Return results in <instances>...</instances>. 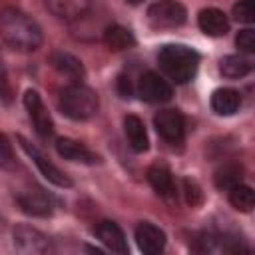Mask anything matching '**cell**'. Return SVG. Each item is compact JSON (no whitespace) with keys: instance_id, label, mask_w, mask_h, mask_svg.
<instances>
[{"instance_id":"6da1fadb","label":"cell","mask_w":255,"mask_h":255,"mask_svg":"<svg viewBox=\"0 0 255 255\" xmlns=\"http://www.w3.org/2000/svg\"><path fill=\"white\" fill-rule=\"evenodd\" d=\"M0 36L8 46L20 52H34L42 44V28L16 8H4L0 12Z\"/></svg>"},{"instance_id":"7a4b0ae2","label":"cell","mask_w":255,"mask_h":255,"mask_svg":"<svg viewBox=\"0 0 255 255\" xmlns=\"http://www.w3.org/2000/svg\"><path fill=\"white\" fill-rule=\"evenodd\" d=\"M157 62L163 74L175 84H187L193 80L199 68V54L183 44H167L157 52Z\"/></svg>"},{"instance_id":"3957f363","label":"cell","mask_w":255,"mask_h":255,"mask_svg":"<svg viewBox=\"0 0 255 255\" xmlns=\"http://www.w3.org/2000/svg\"><path fill=\"white\" fill-rule=\"evenodd\" d=\"M58 106H60L62 114L68 116L70 120L84 122V120H90L98 114L100 98L92 88L76 82V84H70V86L60 90Z\"/></svg>"},{"instance_id":"277c9868","label":"cell","mask_w":255,"mask_h":255,"mask_svg":"<svg viewBox=\"0 0 255 255\" xmlns=\"http://www.w3.org/2000/svg\"><path fill=\"white\" fill-rule=\"evenodd\" d=\"M145 16H147V22L151 28L163 30V28L181 26L187 18V10L177 0H155L149 4Z\"/></svg>"},{"instance_id":"5b68a950","label":"cell","mask_w":255,"mask_h":255,"mask_svg":"<svg viewBox=\"0 0 255 255\" xmlns=\"http://www.w3.org/2000/svg\"><path fill=\"white\" fill-rule=\"evenodd\" d=\"M12 237H14V247H16L20 253L42 255V253L52 251L50 239H48L40 229H36V227H32V225H26V223L16 225L14 231H12Z\"/></svg>"},{"instance_id":"8992f818","label":"cell","mask_w":255,"mask_h":255,"mask_svg":"<svg viewBox=\"0 0 255 255\" xmlns=\"http://www.w3.org/2000/svg\"><path fill=\"white\" fill-rule=\"evenodd\" d=\"M18 141H20V145H22V149L28 153V157H32V161L36 163V167L40 169V173L50 181V183H54L56 187H72V179L56 165V163H52L36 145H32L28 139H24L22 135H18Z\"/></svg>"},{"instance_id":"52a82bcc","label":"cell","mask_w":255,"mask_h":255,"mask_svg":"<svg viewBox=\"0 0 255 255\" xmlns=\"http://www.w3.org/2000/svg\"><path fill=\"white\" fill-rule=\"evenodd\" d=\"M24 106H26L28 116H30L34 128H36V133L42 139L52 137V133H54V122H52V118H50V114H48V110H46V106H44V102H42V98H40V94L36 90H26V94H24Z\"/></svg>"},{"instance_id":"ba28073f","label":"cell","mask_w":255,"mask_h":255,"mask_svg":"<svg viewBox=\"0 0 255 255\" xmlns=\"http://www.w3.org/2000/svg\"><path fill=\"white\" fill-rule=\"evenodd\" d=\"M137 94L145 102L161 104V102H169L171 100L173 90H171V86H169L167 80H163L159 74H155V72L149 70V72L141 74L139 84H137Z\"/></svg>"},{"instance_id":"9c48e42d","label":"cell","mask_w":255,"mask_h":255,"mask_svg":"<svg viewBox=\"0 0 255 255\" xmlns=\"http://www.w3.org/2000/svg\"><path fill=\"white\" fill-rule=\"evenodd\" d=\"M153 126L157 129V133L169 141V143H177L183 139V131H185V120L181 116L179 110L173 108H165L161 112L155 114L153 118Z\"/></svg>"},{"instance_id":"30bf717a","label":"cell","mask_w":255,"mask_h":255,"mask_svg":"<svg viewBox=\"0 0 255 255\" xmlns=\"http://www.w3.org/2000/svg\"><path fill=\"white\" fill-rule=\"evenodd\" d=\"M135 243L143 255H157L165 247V233L153 223H139L135 227Z\"/></svg>"},{"instance_id":"8fae6325","label":"cell","mask_w":255,"mask_h":255,"mask_svg":"<svg viewBox=\"0 0 255 255\" xmlns=\"http://www.w3.org/2000/svg\"><path fill=\"white\" fill-rule=\"evenodd\" d=\"M96 237L102 241V245L112 251V253H120V255H126L129 251L128 247V239L122 231V227L114 221H100L96 225Z\"/></svg>"},{"instance_id":"7c38bea8","label":"cell","mask_w":255,"mask_h":255,"mask_svg":"<svg viewBox=\"0 0 255 255\" xmlns=\"http://www.w3.org/2000/svg\"><path fill=\"white\" fill-rule=\"evenodd\" d=\"M20 209L32 217H48L52 215V209H54V201L48 193H44L42 189H36V191H26V193H20L16 197Z\"/></svg>"},{"instance_id":"4fadbf2b","label":"cell","mask_w":255,"mask_h":255,"mask_svg":"<svg viewBox=\"0 0 255 255\" xmlns=\"http://www.w3.org/2000/svg\"><path fill=\"white\" fill-rule=\"evenodd\" d=\"M56 151L60 157L68 161H80V163H98L100 155H96L92 149H88L84 143L72 139V137H60L56 141Z\"/></svg>"},{"instance_id":"5bb4252c","label":"cell","mask_w":255,"mask_h":255,"mask_svg":"<svg viewBox=\"0 0 255 255\" xmlns=\"http://www.w3.org/2000/svg\"><path fill=\"white\" fill-rule=\"evenodd\" d=\"M197 26L207 36H225L229 32V20L219 8H203L197 16Z\"/></svg>"},{"instance_id":"9a60e30c","label":"cell","mask_w":255,"mask_h":255,"mask_svg":"<svg viewBox=\"0 0 255 255\" xmlns=\"http://www.w3.org/2000/svg\"><path fill=\"white\" fill-rule=\"evenodd\" d=\"M147 181L155 189L157 195H161L165 199H173L175 197V181H173V175H171L167 165L153 163L147 169Z\"/></svg>"},{"instance_id":"2e32d148","label":"cell","mask_w":255,"mask_h":255,"mask_svg":"<svg viewBox=\"0 0 255 255\" xmlns=\"http://www.w3.org/2000/svg\"><path fill=\"white\" fill-rule=\"evenodd\" d=\"M50 64H52V68H54L56 72H60V74L66 76V78L84 80V76H86L84 64H82L76 56H72V54H68V52H62V50L52 52V54H50Z\"/></svg>"},{"instance_id":"e0dca14e","label":"cell","mask_w":255,"mask_h":255,"mask_svg":"<svg viewBox=\"0 0 255 255\" xmlns=\"http://www.w3.org/2000/svg\"><path fill=\"white\" fill-rule=\"evenodd\" d=\"M241 106V94L233 88H219L211 94V110L217 116H233Z\"/></svg>"},{"instance_id":"ac0fdd59","label":"cell","mask_w":255,"mask_h":255,"mask_svg":"<svg viewBox=\"0 0 255 255\" xmlns=\"http://www.w3.org/2000/svg\"><path fill=\"white\" fill-rule=\"evenodd\" d=\"M124 129H126V135H128V141H129V147L137 153L145 151L149 147V139H147V131H145V126L143 122L129 114L124 118Z\"/></svg>"},{"instance_id":"d6986e66","label":"cell","mask_w":255,"mask_h":255,"mask_svg":"<svg viewBox=\"0 0 255 255\" xmlns=\"http://www.w3.org/2000/svg\"><path fill=\"white\" fill-rule=\"evenodd\" d=\"M48 10L62 20H76L90 8V0H46Z\"/></svg>"},{"instance_id":"ffe728a7","label":"cell","mask_w":255,"mask_h":255,"mask_svg":"<svg viewBox=\"0 0 255 255\" xmlns=\"http://www.w3.org/2000/svg\"><path fill=\"white\" fill-rule=\"evenodd\" d=\"M104 44L114 52H124V50H129L135 46V38L128 28H124L120 24H112L104 32Z\"/></svg>"},{"instance_id":"44dd1931","label":"cell","mask_w":255,"mask_h":255,"mask_svg":"<svg viewBox=\"0 0 255 255\" xmlns=\"http://www.w3.org/2000/svg\"><path fill=\"white\" fill-rule=\"evenodd\" d=\"M219 72L225 76V78H231V80H237V78H243L251 72V62L245 58V56H239V54H229L225 58H221L219 62Z\"/></svg>"},{"instance_id":"7402d4cb","label":"cell","mask_w":255,"mask_h":255,"mask_svg":"<svg viewBox=\"0 0 255 255\" xmlns=\"http://www.w3.org/2000/svg\"><path fill=\"white\" fill-rule=\"evenodd\" d=\"M229 193V203L237 209V211H243V213H249L255 205V193L249 185H243V183H237L233 185L231 189H227Z\"/></svg>"},{"instance_id":"603a6c76","label":"cell","mask_w":255,"mask_h":255,"mask_svg":"<svg viewBox=\"0 0 255 255\" xmlns=\"http://www.w3.org/2000/svg\"><path fill=\"white\" fill-rule=\"evenodd\" d=\"M241 177H243V169L239 167V165H233V163H229V165H223V167H219L217 171H215V185L219 187V189H231L233 185H237V183H241Z\"/></svg>"},{"instance_id":"cb8c5ba5","label":"cell","mask_w":255,"mask_h":255,"mask_svg":"<svg viewBox=\"0 0 255 255\" xmlns=\"http://www.w3.org/2000/svg\"><path fill=\"white\" fill-rule=\"evenodd\" d=\"M233 16H235V20H239L243 24H251L255 20V4H253V0H239L233 6Z\"/></svg>"},{"instance_id":"d4e9b609","label":"cell","mask_w":255,"mask_h":255,"mask_svg":"<svg viewBox=\"0 0 255 255\" xmlns=\"http://www.w3.org/2000/svg\"><path fill=\"white\" fill-rule=\"evenodd\" d=\"M235 44L241 52L245 54H253L255 52V32L251 28H243L239 30V34L235 36Z\"/></svg>"},{"instance_id":"484cf974","label":"cell","mask_w":255,"mask_h":255,"mask_svg":"<svg viewBox=\"0 0 255 255\" xmlns=\"http://www.w3.org/2000/svg\"><path fill=\"white\" fill-rule=\"evenodd\" d=\"M14 163V153H12V145L6 139V135L0 133V167H8Z\"/></svg>"},{"instance_id":"4316f807","label":"cell","mask_w":255,"mask_h":255,"mask_svg":"<svg viewBox=\"0 0 255 255\" xmlns=\"http://www.w3.org/2000/svg\"><path fill=\"white\" fill-rule=\"evenodd\" d=\"M183 185H185L187 203H189V205H197V203L201 201V189H199V185H197L195 181H191V179H185Z\"/></svg>"},{"instance_id":"83f0119b","label":"cell","mask_w":255,"mask_h":255,"mask_svg":"<svg viewBox=\"0 0 255 255\" xmlns=\"http://www.w3.org/2000/svg\"><path fill=\"white\" fill-rule=\"evenodd\" d=\"M118 90H120L122 98H129V96H131V86H129V78H126V76H120V80H118Z\"/></svg>"},{"instance_id":"f1b7e54d","label":"cell","mask_w":255,"mask_h":255,"mask_svg":"<svg viewBox=\"0 0 255 255\" xmlns=\"http://www.w3.org/2000/svg\"><path fill=\"white\" fill-rule=\"evenodd\" d=\"M8 88V80H6V70L2 66V58H0V94H4Z\"/></svg>"},{"instance_id":"f546056e","label":"cell","mask_w":255,"mask_h":255,"mask_svg":"<svg viewBox=\"0 0 255 255\" xmlns=\"http://www.w3.org/2000/svg\"><path fill=\"white\" fill-rule=\"evenodd\" d=\"M129 4H139V2H143V0H128Z\"/></svg>"},{"instance_id":"4dcf8cb0","label":"cell","mask_w":255,"mask_h":255,"mask_svg":"<svg viewBox=\"0 0 255 255\" xmlns=\"http://www.w3.org/2000/svg\"><path fill=\"white\" fill-rule=\"evenodd\" d=\"M2 229H4V219L0 217V231H2Z\"/></svg>"}]
</instances>
